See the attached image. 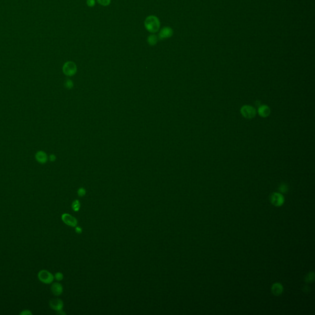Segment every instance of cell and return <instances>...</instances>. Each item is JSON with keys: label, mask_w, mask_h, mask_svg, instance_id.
<instances>
[{"label": "cell", "mask_w": 315, "mask_h": 315, "mask_svg": "<svg viewBox=\"0 0 315 315\" xmlns=\"http://www.w3.org/2000/svg\"><path fill=\"white\" fill-rule=\"evenodd\" d=\"M160 25L161 23L159 19L155 16H148L144 22V25L147 30L152 33L159 31Z\"/></svg>", "instance_id": "obj_1"}, {"label": "cell", "mask_w": 315, "mask_h": 315, "mask_svg": "<svg viewBox=\"0 0 315 315\" xmlns=\"http://www.w3.org/2000/svg\"><path fill=\"white\" fill-rule=\"evenodd\" d=\"M38 278L39 281L44 284H50L54 281V276L49 271L43 270L38 273Z\"/></svg>", "instance_id": "obj_2"}, {"label": "cell", "mask_w": 315, "mask_h": 315, "mask_svg": "<svg viewBox=\"0 0 315 315\" xmlns=\"http://www.w3.org/2000/svg\"><path fill=\"white\" fill-rule=\"evenodd\" d=\"M62 70L65 75L71 76L76 73L77 71V67L76 64L74 62L69 61L64 63Z\"/></svg>", "instance_id": "obj_3"}, {"label": "cell", "mask_w": 315, "mask_h": 315, "mask_svg": "<svg viewBox=\"0 0 315 315\" xmlns=\"http://www.w3.org/2000/svg\"><path fill=\"white\" fill-rule=\"evenodd\" d=\"M241 113L244 118H247V119H251V118H252L255 116L256 110L251 106H245L241 108Z\"/></svg>", "instance_id": "obj_4"}, {"label": "cell", "mask_w": 315, "mask_h": 315, "mask_svg": "<svg viewBox=\"0 0 315 315\" xmlns=\"http://www.w3.org/2000/svg\"><path fill=\"white\" fill-rule=\"evenodd\" d=\"M62 220L65 224L72 227H76L78 224L77 219L69 214H63L62 215Z\"/></svg>", "instance_id": "obj_5"}, {"label": "cell", "mask_w": 315, "mask_h": 315, "mask_svg": "<svg viewBox=\"0 0 315 315\" xmlns=\"http://www.w3.org/2000/svg\"><path fill=\"white\" fill-rule=\"evenodd\" d=\"M173 30L169 27H164L160 30V32L158 34V39L163 40V39L169 38L173 35Z\"/></svg>", "instance_id": "obj_6"}, {"label": "cell", "mask_w": 315, "mask_h": 315, "mask_svg": "<svg viewBox=\"0 0 315 315\" xmlns=\"http://www.w3.org/2000/svg\"><path fill=\"white\" fill-rule=\"evenodd\" d=\"M284 197L278 193H274L271 196V202L276 206H280L284 203Z\"/></svg>", "instance_id": "obj_7"}, {"label": "cell", "mask_w": 315, "mask_h": 315, "mask_svg": "<svg viewBox=\"0 0 315 315\" xmlns=\"http://www.w3.org/2000/svg\"><path fill=\"white\" fill-rule=\"evenodd\" d=\"M35 158L38 163L41 164H44L47 162L48 156L46 152L42 150L38 151L35 155Z\"/></svg>", "instance_id": "obj_8"}, {"label": "cell", "mask_w": 315, "mask_h": 315, "mask_svg": "<svg viewBox=\"0 0 315 315\" xmlns=\"http://www.w3.org/2000/svg\"><path fill=\"white\" fill-rule=\"evenodd\" d=\"M49 306L52 310L59 311L63 309V302L62 300L59 298L52 299L49 301Z\"/></svg>", "instance_id": "obj_9"}, {"label": "cell", "mask_w": 315, "mask_h": 315, "mask_svg": "<svg viewBox=\"0 0 315 315\" xmlns=\"http://www.w3.org/2000/svg\"><path fill=\"white\" fill-rule=\"evenodd\" d=\"M50 290L54 295L59 296L63 292V287L61 284L59 283H54L52 284Z\"/></svg>", "instance_id": "obj_10"}, {"label": "cell", "mask_w": 315, "mask_h": 315, "mask_svg": "<svg viewBox=\"0 0 315 315\" xmlns=\"http://www.w3.org/2000/svg\"><path fill=\"white\" fill-rule=\"evenodd\" d=\"M258 113L262 117H267L270 113V108L267 106H261L258 109Z\"/></svg>", "instance_id": "obj_11"}, {"label": "cell", "mask_w": 315, "mask_h": 315, "mask_svg": "<svg viewBox=\"0 0 315 315\" xmlns=\"http://www.w3.org/2000/svg\"><path fill=\"white\" fill-rule=\"evenodd\" d=\"M283 288L281 284L279 283L274 284L272 287V292L276 295H279L282 293Z\"/></svg>", "instance_id": "obj_12"}, {"label": "cell", "mask_w": 315, "mask_h": 315, "mask_svg": "<svg viewBox=\"0 0 315 315\" xmlns=\"http://www.w3.org/2000/svg\"><path fill=\"white\" fill-rule=\"evenodd\" d=\"M158 41V38L154 34H151L148 36L147 38V42L150 46H154L157 44Z\"/></svg>", "instance_id": "obj_13"}, {"label": "cell", "mask_w": 315, "mask_h": 315, "mask_svg": "<svg viewBox=\"0 0 315 315\" xmlns=\"http://www.w3.org/2000/svg\"><path fill=\"white\" fill-rule=\"evenodd\" d=\"M80 201H79V200H75L73 203H72V207L73 209V210L75 212H78L79 210H80Z\"/></svg>", "instance_id": "obj_14"}, {"label": "cell", "mask_w": 315, "mask_h": 315, "mask_svg": "<svg viewBox=\"0 0 315 315\" xmlns=\"http://www.w3.org/2000/svg\"><path fill=\"white\" fill-rule=\"evenodd\" d=\"M96 1L103 6H107L111 3V0H96Z\"/></svg>", "instance_id": "obj_15"}, {"label": "cell", "mask_w": 315, "mask_h": 315, "mask_svg": "<svg viewBox=\"0 0 315 315\" xmlns=\"http://www.w3.org/2000/svg\"><path fill=\"white\" fill-rule=\"evenodd\" d=\"M54 278L57 281H62L63 280V274L62 273L57 272V273H56V274L54 276Z\"/></svg>", "instance_id": "obj_16"}, {"label": "cell", "mask_w": 315, "mask_h": 315, "mask_svg": "<svg viewBox=\"0 0 315 315\" xmlns=\"http://www.w3.org/2000/svg\"><path fill=\"white\" fill-rule=\"evenodd\" d=\"M86 190L83 188H80L78 190V194L79 196H80V197L84 196L86 194Z\"/></svg>", "instance_id": "obj_17"}, {"label": "cell", "mask_w": 315, "mask_h": 315, "mask_svg": "<svg viewBox=\"0 0 315 315\" xmlns=\"http://www.w3.org/2000/svg\"><path fill=\"white\" fill-rule=\"evenodd\" d=\"M86 3L89 7H94L96 5V0H87Z\"/></svg>", "instance_id": "obj_18"}, {"label": "cell", "mask_w": 315, "mask_h": 315, "mask_svg": "<svg viewBox=\"0 0 315 315\" xmlns=\"http://www.w3.org/2000/svg\"><path fill=\"white\" fill-rule=\"evenodd\" d=\"M287 190H288V187H287V186L286 185H285V184H284V185H281L280 186V191H281L282 193H286V192H287Z\"/></svg>", "instance_id": "obj_19"}, {"label": "cell", "mask_w": 315, "mask_h": 315, "mask_svg": "<svg viewBox=\"0 0 315 315\" xmlns=\"http://www.w3.org/2000/svg\"><path fill=\"white\" fill-rule=\"evenodd\" d=\"M48 160L51 161V162H54L56 161V156L55 154H52L50 155H49V156H48Z\"/></svg>", "instance_id": "obj_20"}, {"label": "cell", "mask_w": 315, "mask_h": 315, "mask_svg": "<svg viewBox=\"0 0 315 315\" xmlns=\"http://www.w3.org/2000/svg\"><path fill=\"white\" fill-rule=\"evenodd\" d=\"M65 86L69 89H70L73 87V83L70 80H67L66 83H65Z\"/></svg>", "instance_id": "obj_21"}, {"label": "cell", "mask_w": 315, "mask_h": 315, "mask_svg": "<svg viewBox=\"0 0 315 315\" xmlns=\"http://www.w3.org/2000/svg\"><path fill=\"white\" fill-rule=\"evenodd\" d=\"M75 231H76V233H78V234H80L82 233V228L80 227H75Z\"/></svg>", "instance_id": "obj_22"}, {"label": "cell", "mask_w": 315, "mask_h": 315, "mask_svg": "<svg viewBox=\"0 0 315 315\" xmlns=\"http://www.w3.org/2000/svg\"><path fill=\"white\" fill-rule=\"evenodd\" d=\"M32 313L29 311V310H24L23 311L22 313H20V314H32Z\"/></svg>", "instance_id": "obj_23"}]
</instances>
